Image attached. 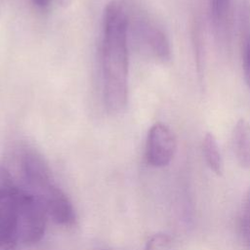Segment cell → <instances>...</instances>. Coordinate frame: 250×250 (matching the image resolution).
Returning a JSON list of instances; mask_svg holds the SVG:
<instances>
[{
	"mask_svg": "<svg viewBox=\"0 0 250 250\" xmlns=\"http://www.w3.org/2000/svg\"><path fill=\"white\" fill-rule=\"evenodd\" d=\"M129 25L124 6L107 3L103 16L102 70L104 104L111 113L121 111L127 103Z\"/></svg>",
	"mask_w": 250,
	"mask_h": 250,
	"instance_id": "1",
	"label": "cell"
},
{
	"mask_svg": "<svg viewBox=\"0 0 250 250\" xmlns=\"http://www.w3.org/2000/svg\"><path fill=\"white\" fill-rule=\"evenodd\" d=\"M47 212L42 199L20 188L17 205V239L23 245H33L44 236Z\"/></svg>",
	"mask_w": 250,
	"mask_h": 250,
	"instance_id": "2",
	"label": "cell"
},
{
	"mask_svg": "<svg viewBox=\"0 0 250 250\" xmlns=\"http://www.w3.org/2000/svg\"><path fill=\"white\" fill-rule=\"evenodd\" d=\"M20 188L11 172L0 165V244L19 243L17 239V205Z\"/></svg>",
	"mask_w": 250,
	"mask_h": 250,
	"instance_id": "3",
	"label": "cell"
},
{
	"mask_svg": "<svg viewBox=\"0 0 250 250\" xmlns=\"http://www.w3.org/2000/svg\"><path fill=\"white\" fill-rule=\"evenodd\" d=\"M177 150V140L174 132L166 124H153L146 136V158L153 167L167 166Z\"/></svg>",
	"mask_w": 250,
	"mask_h": 250,
	"instance_id": "4",
	"label": "cell"
},
{
	"mask_svg": "<svg viewBox=\"0 0 250 250\" xmlns=\"http://www.w3.org/2000/svg\"><path fill=\"white\" fill-rule=\"evenodd\" d=\"M21 172L27 190L39 197L52 186H54L51 170L40 153L35 150H26L22 154Z\"/></svg>",
	"mask_w": 250,
	"mask_h": 250,
	"instance_id": "5",
	"label": "cell"
},
{
	"mask_svg": "<svg viewBox=\"0 0 250 250\" xmlns=\"http://www.w3.org/2000/svg\"><path fill=\"white\" fill-rule=\"evenodd\" d=\"M134 35L139 44L154 58L167 61L171 57V48L166 34L150 21L141 19L134 25Z\"/></svg>",
	"mask_w": 250,
	"mask_h": 250,
	"instance_id": "6",
	"label": "cell"
},
{
	"mask_svg": "<svg viewBox=\"0 0 250 250\" xmlns=\"http://www.w3.org/2000/svg\"><path fill=\"white\" fill-rule=\"evenodd\" d=\"M48 217L57 225L70 226L75 221V212L68 196L56 185L41 196Z\"/></svg>",
	"mask_w": 250,
	"mask_h": 250,
	"instance_id": "7",
	"label": "cell"
},
{
	"mask_svg": "<svg viewBox=\"0 0 250 250\" xmlns=\"http://www.w3.org/2000/svg\"><path fill=\"white\" fill-rule=\"evenodd\" d=\"M232 146L238 163L250 169V124L243 118L238 119L233 127Z\"/></svg>",
	"mask_w": 250,
	"mask_h": 250,
	"instance_id": "8",
	"label": "cell"
},
{
	"mask_svg": "<svg viewBox=\"0 0 250 250\" xmlns=\"http://www.w3.org/2000/svg\"><path fill=\"white\" fill-rule=\"evenodd\" d=\"M202 153L207 166L216 175L221 176L224 172V162L221 154L220 146L216 137L208 132L202 141Z\"/></svg>",
	"mask_w": 250,
	"mask_h": 250,
	"instance_id": "9",
	"label": "cell"
},
{
	"mask_svg": "<svg viewBox=\"0 0 250 250\" xmlns=\"http://www.w3.org/2000/svg\"><path fill=\"white\" fill-rule=\"evenodd\" d=\"M210 15L215 28L225 32L229 26L231 12L230 0H210Z\"/></svg>",
	"mask_w": 250,
	"mask_h": 250,
	"instance_id": "10",
	"label": "cell"
},
{
	"mask_svg": "<svg viewBox=\"0 0 250 250\" xmlns=\"http://www.w3.org/2000/svg\"><path fill=\"white\" fill-rule=\"evenodd\" d=\"M145 250H176V246L168 234L156 233L147 240Z\"/></svg>",
	"mask_w": 250,
	"mask_h": 250,
	"instance_id": "11",
	"label": "cell"
},
{
	"mask_svg": "<svg viewBox=\"0 0 250 250\" xmlns=\"http://www.w3.org/2000/svg\"><path fill=\"white\" fill-rule=\"evenodd\" d=\"M241 229L244 240L250 246V189L246 196L241 216Z\"/></svg>",
	"mask_w": 250,
	"mask_h": 250,
	"instance_id": "12",
	"label": "cell"
},
{
	"mask_svg": "<svg viewBox=\"0 0 250 250\" xmlns=\"http://www.w3.org/2000/svg\"><path fill=\"white\" fill-rule=\"evenodd\" d=\"M243 72L245 81L250 87V34L246 37L243 45Z\"/></svg>",
	"mask_w": 250,
	"mask_h": 250,
	"instance_id": "13",
	"label": "cell"
},
{
	"mask_svg": "<svg viewBox=\"0 0 250 250\" xmlns=\"http://www.w3.org/2000/svg\"><path fill=\"white\" fill-rule=\"evenodd\" d=\"M31 1L37 8H39L41 10L48 8L52 2V0H31Z\"/></svg>",
	"mask_w": 250,
	"mask_h": 250,
	"instance_id": "14",
	"label": "cell"
},
{
	"mask_svg": "<svg viewBox=\"0 0 250 250\" xmlns=\"http://www.w3.org/2000/svg\"><path fill=\"white\" fill-rule=\"evenodd\" d=\"M18 243H4L0 244V250H17Z\"/></svg>",
	"mask_w": 250,
	"mask_h": 250,
	"instance_id": "15",
	"label": "cell"
},
{
	"mask_svg": "<svg viewBox=\"0 0 250 250\" xmlns=\"http://www.w3.org/2000/svg\"><path fill=\"white\" fill-rule=\"evenodd\" d=\"M58 1L62 7H67L72 3L73 0H58Z\"/></svg>",
	"mask_w": 250,
	"mask_h": 250,
	"instance_id": "16",
	"label": "cell"
}]
</instances>
